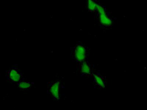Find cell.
Wrapping results in <instances>:
<instances>
[{"instance_id": "cell-1", "label": "cell", "mask_w": 147, "mask_h": 110, "mask_svg": "<svg viewBox=\"0 0 147 110\" xmlns=\"http://www.w3.org/2000/svg\"><path fill=\"white\" fill-rule=\"evenodd\" d=\"M88 56V48L81 42H78L71 48V56L72 59L77 65L87 60Z\"/></svg>"}, {"instance_id": "cell-2", "label": "cell", "mask_w": 147, "mask_h": 110, "mask_svg": "<svg viewBox=\"0 0 147 110\" xmlns=\"http://www.w3.org/2000/svg\"><path fill=\"white\" fill-rule=\"evenodd\" d=\"M5 77L6 81L14 86L25 78L23 73L16 65H13L6 70Z\"/></svg>"}, {"instance_id": "cell-3", "label": "cell", "mask_w": 147, "mask_h": 110, "mask_svg": "<svg viewBox=\"0 0 147 110\" xmlns=\"http://www.w3.org/2000/svg\"><path fill=\"white\" fill-rule=\"evenodd\" d=\"M61 81L59 79H53L47 83V93L48 96L55 101L60 100Z\"/></svg>"}, {"instance_id": "cell-4", "label": "cell", "mask_w": 147, "mask_h": 110, "mask_svg": "<svg viewBox=\"0 0 147 110\" xmlns=\"http://www.w3.org/2000/svg\"><path fill=\"white\" fill-rule=\"evenodd\" d=\"M96 12L99 15V23L101 26L107 27L112 25V19L107 14L105 8L98 4Z\"/></svg>"}, {"instance_id": "cell-5", "label": "cell", "mask_w": 147, "mask_h": 110, "mask_svg": "<svg viewBox=\"0 0 147 110\" xmlns=\"http://www.w3.org/2000/svg\"><path fill=\"white\" fill-rule=\"evenodd\" d=\"M34 82H30L25 78L14 85L19 91L24 93H27L34 87Z\"/></svg>"}, {"instance_id": "cell-6", "label": "cell", "mask_w": 147, "mask_h": 110, "mask_svg": "<svg viewBox=\"0 0 147 110\" xmlns=\"http://www.w3.org/2000/svg\"><path fill=\"white\" fill-rule=\"evenodd\" d=\"M77 67L81 76H88L91 75V67L87 60L77 65Z\"/></svg>"}, {"instance_id": "cell-7", "label": "cell", "mask_w": 147, "mask_h": 110, "mask_svg": "<svg viewBox=\"0 0 147 110\" xmlns=\"http://www.w3.org/2000/svg\"><path fill=\"white\" fill-rule=\"evenodd\" d=\"M94 81L96 85L100 88L104 89L106 87L105 82L102 76L98 74H92Z\"/></svg>"}, {"instance_id": "cell-8", "label": "cell", "mask_w": 147, "mask_h": 110, "mask_svg": "<svg viewBox=\"0 0 147 110\" xmlns=\"http://www.w3.org/2000/svg\"><path fill=\"white\" fill-rule=\"evenodd\" d=\"M98 3L95 1L89 0L87 2V9L90 12H96L97 5Z\"/></svg>"}]
</instances>
